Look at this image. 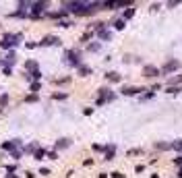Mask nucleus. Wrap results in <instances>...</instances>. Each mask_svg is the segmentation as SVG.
Instances as JSON below:
<instances>
[{"instance_id":"nucleus-16","label":"nucleus","mask_w":182,"mask_h":178,"mask_svg":"<svg viewBox=\"0 0 182 178\" xmlns=\"http://www.w3.org/2000/svg\"><path fill=\"white\" fill-rule=\"evenodd\" d=\"M79 71H81V75L85 77V75H89V72H91V69H89V66H83V64H81V66H79Z\"/></svg>"},{"instance_id":"nucleus-5","label":"nucleus","mask_w":182,"mask_h":178,"mask_svg":"<svg viewBox=\"0 0 182 178\" xmlns=\"http://www.w3.org/2000/svg\"><path fill=\"white\" fill-rule=\"evenodd\" d=\"M58 44H60V39L54 37V35H48V37H44V39L39 42V46H58Z\"/></svg>"},{"instance_id":"nucleus-10","label":"nucleus","mask_w":182,"mask_h":178,"mask_svg":"<svg viewBox=\"0 0 182 178\" xmlns=\"http://www.w3.org/2000/svg\"><path fill=\"white\" fill-rule=\"evenodd\" d=\"M106 77H108V81H114V83H116V81H120V75H118V72H108Z\"/></svg>"},{"instance_id":"nucleus-32","label":"nucleus","mask_w":182,"mask_h":178,"mask_svg":"<svg viewBox=\"0 0 182 178\" xmlns=\"http://www.w3.org/2000/svg\"><path fill=\"white\" fill-rule=\"evenodd\" d=\"M0 66H2V62H0Z\"/></svg>"},{"instance_id":"nucleus-23","label":"nucleus","mask_w":182,"mask_h":178,"mask_svg":"<svg viewBox=\"0 0 182 178\" xmlns=\"http://www.w3.org/2000/svg\"><path fill=\"white\" fill-rule=\"evenodd\" d=\"M54 99H66V93H56V95H54Z\"/></svg>"},{"instance_id":"nucleus-7","label":"nucleus","mask_w":182,"mask_h":178,"mask_svg":"<svg viewBox=\"0 0 182 178\" xmlns=\"http://www.w3.org/2000/svg\"><path fill=\"white\" fill-rule=\"evenodd\" d=\"M139 91H143V89H139V87H124V89H122L124 95H136Z\"/></svg>"},{"instance_id":"nucleus-17","label":"nucleus","mask_w":182,"mask_h":178,"mask_svg":"<svg viewBox=\"0 0 182 178\" xmlns=\"http://www.w3.org/2000/svg\"><path fill=\"white\" fill-rule=\"evenodd\" d=\"M8 64H15V52H11V54L6 56V66H8Z\"/></svg>"},{"instance_id":"nucleus-21","label":"nucleus","mask_w":182,"mask_h":178,"mask_svg":"<svg viewBox=\"0 0 182 178\" xmlns=\"http://www.w3.org/2000/svg\"><path fill=\"white\" fill-rule=\"evenodd\" d=\"M89 50H91V52H97V50H99V44H91Z\"/></svg>"},{"instance_id":"nucleus-15","label":"nucleus","mask_w":182,"mask_h":178,"mask_svg":"<svg viewBox=\"0 0 182 178\" xmlns=\"http://www.w3.org/2000/svg\"><path fill=\"white\" fill-rule=\"evenodd\" d=\"M44 155H46L44 149H35V160H44Z\"/></svg>"},{"instance_id":"nucleus-9","label":"nucleus","mask_w":182,"mask_h":178,"mask_svg":"<svg viewBox=\"0 0 182 178\" xmlns=\"http://www.w3.org/2000/svg\"><path fill=\"white\" fill-rule=\"evenodd\" d=\"M25 69H27V71H37V64H35L33 60H27V62H25Z\"/></svg>"},{"instance_id":"nucleus-28","label":"nucleus","mask_w":182,"mask_h":178,"mask_svg":"<svg viewBox=\"0 0 182 178\" xmlns=\"http://www.w3.org/2000/svg\"><path fill=\"white\" fill-rule=\"evenodd\" d=\"M31 91H39V83H31Z\"/></svg>"},{"instance_id":"nucleus-27","label":"nucleus","mask_w":182,"mask_h":178,"mask_svg":"<svg viewBox=\"0 0 182 178\" xmlns=\"http://www.w3.org/2000/svg\"><path fill=\"white\" fill-rule=\"evenodd\" d=\"M39 77H42V72H39V71H35V72H31V79H39Z\"/></svg>"},{"instance_id":"nucleus-19","label":"nucleus","mask_w":182,"mask_h":178,"mask_svg":"<svg viewBox=\"0 0 182 178\" xmlns=\"http://www.w3.org/2000/svg\"><path fill=\"white\" fill-rule=\"evenodd\" d=\"M114 157V147H108V151H106V160H112Z\"/></svg>"},{"instance_id":"nucleus-30","label":"nucleus","mask_w":182,"mask_h":178,"mask_svg":"<svg viewBox=\"0 0 182 178\" xmlns=\"http://www.w3.org/2000/svg\"><path fill=\"white\" fill-rule=\"evenodd\" d=\"M112 178H124V176H122L120 172H112Z\"/></svg>"},{"instance_id":"nucleus-6","label":"nucleus","mask_w":182,"mask_h":178,"mask_svg":"<svg viewBox=\"0 0 182 178\" xmlns=\"http://www.w3.org/2000/svg\"><path fill=\"white\" fill-rule=\"evenodd\" d=\"M159 71L155 69V66H145L143 69V77H157Z\"/></svg>"},{"instance_id":"nucleus-20","label":"nucleus","mask_w":182,"mask_h":178,"mask_svg":"<svg viewBox=\"0 0 182 178\" xmlns=\"http://www.w3.org/2000/svg\"><path fill=\"white\" fill-rule=\"evenodd\" d=\"M19 155H21V151H19L17 147H15V149H11V157H19Z\"/></svg>"},{"instance_id":"nucleus-22","label":"nucleus","mask_w":182,"mask_h":178,"mask_svg":"<svg viewBox=\"0 0 182 178\" xmlns=\"http://www.w3.org/2000/svg\"><path fill=\"white\" fill-rule=\"evenodd\" d=\"M172 147H174V149H182V141H176V143H172Z\"/></svg>"},{"instance_id":"nucleus-12","label":"nucleus","mask_w":182,"mask_h":178,"mask_svg":"<svg viewBox=\"0 0 182 178\" xmlns=\"http://www.w3.org/2000/svg\"><path fill=\"white\" fill-rule=\"evenodd\" d=\"M178 83H182V75H178V77L170 79V81H168V87H172V85H178Z\"/></svg>"},{"instance_id":"nucleus-3","label":"nucleus","mask_w":182,"mask_h":178,"mask_svg":"<svg viewBox=\"0 0 182 178\" xmlns=\"http://www.w3.org/2000/svg\"><path fill=\"white\" fill-rule=\"evenodd\" d=\"M66 62L68 64H72V66H81V60H79V54L75 52V50H66Z\"/></svg>"},{"instance_id":"nucleus-18","label":"nucleus","mask_w":182,"mask_h":178,"mask_svg":"<svg viewBox=\"0 0 182 178\" xmlns=\"http://www.w3.org/2000/svg\"><path fill=\"white\" fill-rule=\"evenodd\" d=\"M133 15H135V8H126L124 11V19H130Z\"/></svg>"},{"instance_id":"nucleus-24","label":"nucleus","mask_w":182,"mask_h":178,"mask_svg":"<svg viewBox=\"0 0 182 178\" xmlns=\"http://www.w3.org/2000/svg\"><path fill=\"white\" fill-rule=\"evenodd\" d=\"M58 25H60V27H70V25H72V23H70V21H60V23H58Z\"/></svg>"},{"instance_id":"nucleus-13","label":"nucleus","mask_w":182,"mask_h":178,"mask_svg":"<svg viewBox=\"0 0 182 178\" xmlns=\"http://www.w3.org/2000/svg\"><path fill=\"white\" fill-rule=\"evenodd\" d=\"M6 104H8V95H6V93H2V95H0V108H4Z\"/></svg>"},{"instance_id":"nucleus-29","label":"nucleus","mask_w":182,"mask_h":178,"mask_svg":"<svg viewBox=\"0 0 182 178\" xmlns=\"http://www.w3.org/2000/svg\"><path fill=\"white\" fill-rule=\"evenodd\" d=\"M39 174H44V176H48V174H50V170H48V168H42V170H39Z\"/></svg>"},{"instance_id":"nucleus-25","label":"nucleus","mask_w":182,"mask_h":178,"mask_svg":"<svg viewBox=\"0 0 182 178\" xmlns=\"http://www.w3.org/2000/svg\"><path fill=\"white\" fill-rule=\"evenodd\" d=\"M25 99H27V102H37V95H27Z\"/></svg>"},{"instance_id":"nucleus-11","label":"nucleus","mask_w":182,"mask_h":178,"mask_svg":"<svg viewBox=\"0 0 182 178\" xmlns=\"http://www.w3.org/2000/svg\"><path fill=\"white\" fill-rule=\"evenodd\" d=\"M68 145H70V141H68V139H60V141L56 143L58 149H64V147H68Z\"/></svg>"},{"instance_id":"nucleus-31","label":"nucleus","mask_w":182,"mask_h":178,"mask_svg":"<svg viewBox=\"0 0 182 178\" xmlns=\"http://www.w3.org/2000/svg\"><path fill=\"white\" fill-rule=\"evenodd\" d=\"M178 176H180V178H182V168H180V172H178Z\"/></svg>"},{"instance_id":"nucleus-26","label":"nucleus","mask_w":182,"mask_h":178,"mask_svg":"<svg viewBox=\"0 0 182 178\" xmlns=\"http://www.w3.org/2000/svg\"><path fill=\"white\" fill-rule=\"evenodd\" d=\"M168 91H170V93H178V91H182V89H178V87H168Z\"/></svg>"},{"instance_id":"nucleus-2","label":"nucleus","mask_w":182,"mask_h":178,"mask_svg":"<svg viewBox=\"0 0 182 178\" xmlns=\"http://www.w3.org/2000/svg\"><path fill=\"white\" fill-rule=\"evenodd\" d=\"M46 6H48V2H29V8H31V17H39V12L44 11Z\"/></svg>"},{"instance_id":"nucleus-1","label":"nucleus","mask_w":182,"mask_h":178,"mask_svg":"<svg viewBox=\"0 0 182 178\" xmlns=\"http://www.w3.org/2000/svg\"><path fill=\"white\" fill-rule=\"evenodd\" d=\"M17 39H21V33H8V35H4L2 37V42H0V48H11V46H17L19 42Z\"/></svg>"},{"instance_id":"nucleus-14","label":"nucleus","mask_w":182,"mask_h":178,"mask_svg":"<svg viewBox=\"0 0 182 178\" xmlns=\"http://www.w3.org/2000/svg\"><path fill=\"white\" fill-rule=\"evenodd\" d=\"M114 29H124V19H118V21H114Z\"/></svg>"},{"instance_id":"nucleus-4","label":"nucleus","mask_w":182,"mask_h":178,"mask_svg":"<svg viewBox=\"0 0 182 178\" xmlns=\"http://www.w3.org/2000/svg\"><path fill=\"white\" fill-rule=\"evenodd\" d=\"M178 69H180V62H176V60H172V62H166V66L161 69V72H163V75H170V72L178 71Z\"/></svg>"},{"instance_id":"nucleus-8","label":"nucleus","mask_w":182,"mask_h":178,"mask_svg":"<svg viewBox=\"0 0 182 178\" xmlns=\"http://www.w3.org/2000/svg\"><path fill=\"white\" fill-rule=\"evenodd\" d=\"M97 35H99V39H110L112 33H110L108 29H99V31H97Z\"/></svg>"}]
</instances>
